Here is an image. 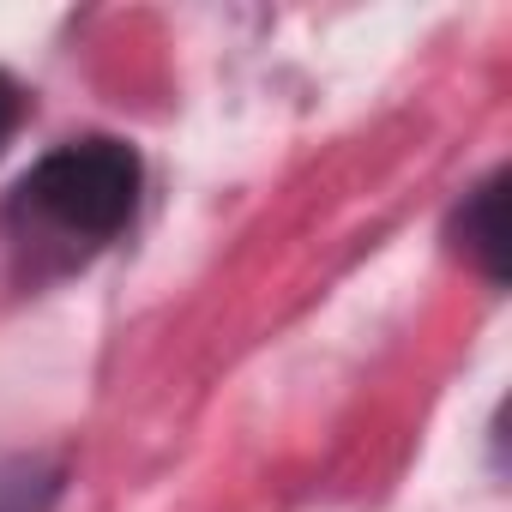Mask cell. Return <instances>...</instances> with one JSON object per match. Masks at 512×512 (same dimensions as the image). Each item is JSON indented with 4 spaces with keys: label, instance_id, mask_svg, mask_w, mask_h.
<instances>
[{
    "label": "cell",
    "instance_id": "cell-3",
    "mask_svg": "<svg viewBox=\"0 0 512 512\" xmlns=\"http://www.w3.org/2000/svg\"><path fill=\"white\" fill-rule=\"evenodd\" d=\"M19 115H25V103H19V85L0 73V145L13 139V127H19Z\"/></svg>",
    "mask_w": 512,
    "mask_h": 512
},
{
    "label": "cell",
    "instance_id": "cell-2",
    "mask_svg": "<svg viewBox=\"0 0 512 512\" xmlns=\"http://www.w3.org/2000/svg\"><path fill=\"white\" fill-rule=\"evenodd\" d=\"M458 229H464V247L482 260V272L488 278H506V181L500 175L488 187H476V199L464 205Z\"/></svg>",
    "mask_w": 512,
    "mask_h": 512
},
{
    "label": "cell",
    "instance_id": "cell-1",
    "mask_svg": "<svg viewBox=\"0 0 512 512\" xmlns=\"http://www.w3.org/2000/svg\"><path fill=\"white\" fill-rule=\"evenodd\" d=\"M25 199L67 235H115L139 199V157L121 139H73L25 175Z\"/></svg>",
    "mask_w": 512,
    "mask_h": 512
}]
</instances>
